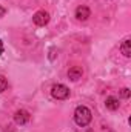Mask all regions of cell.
<instances>
[{"label": "cell", "instance_id": "obj_6", "mask_svg": "<svg viewBox=\"0 0 131 132\" xmlns=\"http://www.w3.org/2000/svg\"><path fill=\"white\" fill-rule=\"evenodd\" d=\"M82 75H83V71H82L80 66H72L68 71V78L72 80V81H77L79 78H82Z\"/></svg>", "mask_w": 131, "mask_h": 132}, {"label": "cell", "instance_id": "obj_9", "mask_svg": "<svg viewBox=\"0 0 131 132\" xmlns=\"http://www.w3.org/2000/svg\"><path fill=\"white\" fill-rule=\"evenodd\" d=\"M6 88H8V80L3 75H0V92L6 91Z\"/></svg>", "mask_w": 131, "mask_h": 132}, {"label": "cell", "instance_id": "obj_8", "mask_svg": "<svg viewBox=\"0 0 131 132\" xmlns=\"http://www.w3.org/2000/svg\"><path fill=\"white\" fill-rule=\"evenodd\" d=\"M120 51H122V54H123L125 57H131V40L130 38H127V40L122 42V45H120Z\"/></svg>", "mask_w": 131, "mask_h": 132}, {"label": "cell", "instance_id": "obj_5", "mask_svg": "<svg viewBox=\"0 0 131 132\" xmlns=\"http://www.w3.org/2000/svg\"><path fill=\"white\" fill-rule=\"evenodd\" d=\"M90 15H91V11H90L88 6H79V8L76 9V17H77V20H80V22L88 20Z\"/></svg>", "mask_w": 131, "mask_h": 132}, {"label": "cell", "instance_id": "obj_2", "mask_svg": "<svg viewBox=\"0 0 131 132\" xmlns=\"http://www.w3.org/2000/svg\"><path fill=\"white\" fill-rule=\"evenodd\" d=\"M51 95L57 100H65L69 97V88H66L65 85H54L51 88Z\"/></svg>", "mask_w": 131, "mask_h": 132}, {"label": "cell", "instance_id": "obj_1", "mask_svg": "<svg viewBox=\"0 0 131 132\" xmlns=\"http://www.w3.org/2000/svg\"><path fill=\"white\" fill-rule=\"evenodd\" d=\"M91 118H93L91 111L86 106H77L76 108V111H74V121H76V125L86 126V125H90Z\"/></svg>", "mask_w": 131, "mask_h": 132}, {"label": "cell", "instance_id": "obj_7", "mask_svg": "<svg viewBox=\"0 0 131 132\" xmlns=\"http://www.w3.org/2000/svg\"><path fill=\"white\" fill-rule=\"evenodd\" d=\"M105 106H106V109H110V111H117L119 106H120V103H119V100L116 98V97H106Z\"/></svg>", "mask_w": 131, "mask_h": 132}, {"label": "cell", "instance_id": "obj_12", "mask_svg": "<svg viewBox=\"0 0 131 132\" xmlns=\"http://www.w3.org/2000/svg\"><path fill=\"white\" fill-rule=\"evenodd\" d=\"M5 12H6V9H5L3 6H0V17H3V15H5Z\"/></svg>", "mask_w": 131, "mask_h": 132}, {"label": "cell", "instance_id": "obj_4", "mask_svg": "<svg viewBox=\"0 0 131 132\" xmlns=\"http://www.w3.org/2000/svg\"><path fill=\"white\" fill-rule=\"evenodd\" d=\"M30 118H31V115H30V112L25 111V109H20V111H17V112L14 114V121H16L17 125H26V123L30 121Z\"/></svg>", "mask_w": 131, "mask_h": 132}, {"label": "cell", "instance_id": "obj_3", "mask_svg": "<svg viewBox=\"0 0 131 132\" xmlns=\"http://www.w3.org/2000/svg\"><path fill=\"white\" fill-rule=\"evenodd\" d=\"M33 22L37 26H45L49 22V14L46 11H37L33 15Z\"/></svg>", "mask_w": 131, "mask_h": 132}, {"label": "cell", "instance_id": "obj_13", "mask_svg": "<svg viewBox=\"0 0 131 132\" xmlns=\"http://www.w3.org/2000/svg\"><path fill=\"white\" fill-rule=\"evenodd\" d=\"M0 54H3V45H2V40H0Z\"/></svg>", "mask_w": 131, "mask_h": 132}, {"label": "cell", "instance_id": "obj_10", "mask_svg": "<svg viewBox=\"0 0 131 132\" xmlns=\"http://www.w3.org/2000/svg\"><path fill=\"white\" fill-rule=\"evenodd\" d=\"M131 92L128 88H123V89H120V97H123V98H130Z\"/></svg>", "mask_w": 131, "mask_h": 132}, {"label": "cell", "instance_id": "obj_11", "mask_svg": "<svg viewBox=\"0 0 131 132\" xmlns=\"http://www.w3.org/2000/svg\"><path fill=\"white\" fill-rule=\"evenodd\" d=\"M54 59H56V49L53 48V49L49 51V60H54Z\"/></svg>", "mask_w": 131, "mask_h": 132}]
</instances>
